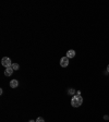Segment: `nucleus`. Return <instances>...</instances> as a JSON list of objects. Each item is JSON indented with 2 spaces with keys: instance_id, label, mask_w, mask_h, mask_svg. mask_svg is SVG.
<instances>
[{
  "instance_id": "nucleus-2",
  "label": "nucleus",
  "mask_w": 109,
  "mask_h": 122,
  "mask_svg": "<svg viewBox=\"0 0 109 122\" xmlns=\"http://www.w3.org/2000/svg\"><path fill=\"white\" fill-rule=\"evenodd\" d=\"M1 64H2L4 68H9V67L12 66V61L9 57H3L1 59Z\"/></svg>"
},
{
  "instance_id": "nucleus-6",
  "label": "nucleus",
  "mask_w": 109,
  "mask_h": 122,
  "mask_svg": "<svg viewBox=\"0 0 109 122\" xmlns=\"http://www.w3.org/2000/svg\"><path fill=\"white\" fill-rule=\"evenodd\" d=\"M67 57H68L69 59H71V58H74V57H75V51H74L73 49H70V50H68V52H67Z\"/></svg>"
},
{
  "instance_id": "nucleus-1",
  "label": "nucleus",
  "mask_w": 109,
  "mask_h": 122,
  "mask_svg": "<svg viewBox=\"0 0 109 122\" xmlns=\"http://www.w3.org/2000/svg\"><path fill=\"white\" fill-rule=\"evenodd\" d=\"M82 102H83V98L81 97V95H77V94H75V95L72 97V99H71V105H72V107H74V108L80 107V106L82 105Z\"/></svg>"
},
{
  "instance_id": "nucleus-5",
  "label": "nucleus",
  "mask_w": 109,
  "mask_h": 122,
  "mask_svg": "<svg viewBox=\"0 0 109 122\" xmlns=\"http://www.w3.org/2000/svg\"><path fill=\"white\" fill-rule=\"evenodd\" d=\"M19 86V81L18 80H11L10 81V87L11 88H16Z\"/></svg>"
},
{
  "instance_id": "nucleus-9",
  "label": "nucleus",
  "mask_w": 109,
  "mask_h": 122,
  "mask_svg": "<svg viewBox=\"0 0 109 122\" xmlns=\"http://www.w3.org/2000/svg\"><path fill=\"white\" fill-rule=\"evenodd\" d=\"M36 122H45V120L41 118V117H39V118H37V120H36Z\"/></svg>"
},
{
  "instance_id": "nucleus-7",
  "label": "nucleus",
  "mask_w": 109,
  "mask_h": 122,
  "mask_svg": "<svg viewBox=\"0 0 109 122\" xmlns=\"http://www.w3.org/2000/svg\"><path fill=\"white\" fill-rule=\"evenodd\" d=\"M12 69L13 70H15V71H18L19 69H20V66H19V63H12Z\"/></svg>"
},
{
  "instance_id": "nucleus-8",
  "label": "nucleus",
  "mask_w": 109,
  "mask_h": 122,
  "mask_svg": "<svg viewBox=\"0 0 109 122\" xmlns=\"http://www.w3.org/2000/svg\"><path fill=\"white\" fill-rule=\"evenodd\" d=\"M68 94L69 95H75V94H77V92H75V89L74 88H70V89H68Z\"/></svg>"
},
{
  "instance_id": "nucleus-11",
  "label": "nucleus",
  "mask_w": 109,
  "mask_h": 122,
  "mask_svg": "<svg viewBox=\"0 0 109 122\" xmlns=\"http://www.w3.org/2000/svg\"><path fill=\"white\" fill-rule=\"evenodd\" d=\"M28 122H36V120H30Z\"/></svg>"
},
{
  "instance_id": "nucleus-3",
  "label": "nucleus",
  "mask_w": 109,
  "mask_h": 122,
  "mask_svg": "<svg viewBox=\"0 0 109 122\" xmlns=\"http://www.w3.org/2000/svg\"><path fill=\"white\" fill-rule=\"evenodd\" d=\"M60 66H61L62 68H65V67L69 66V58L67 56L62 57L61 59H60Z\"/></svg>"
},
{
  "instance_id": "nucleus-10",
  "label": "nucleus",
  "mask_w": 109,
  "mask_h": 122,
  "mask_svg": "<svg viewBox=\"0 0 109 122\" xmlns=\"http://www.w3.org/2000/svg\"><path fill=\"white\" fill-rule=\"evenodd\" d=\"M104 119H106V120H108V119H109V117H108V116H105V117H104Z\"/></svg>"
},
{
  "instance_id": "nucleus-4",
  "label": "nucleus",
  "mask_w": 109,
  "mask_h": 122,
  "mask_svg": "<svg viewBox=\"0 0 109 122\" xmlns=\"http://www.w3.org/2000/svg\"><path fill=\"white\" fill-rule=\"evenodd\" d=\"M13 69H12V67H9V68H6V70H4V75L6 76H11L12 73H13Z\"/></svg>"
},
{
  "instance_id": "nucleus-12",
  "label": "nucleus",
  "mask_w": 109,
  "mask_h": 122,
  "mask_svg": "<svg viewBox=\"0 0 109 122\" xmlns=\"http://www.w3.org/2000/svg\"><path fill=\"white\" fill-rule=\"evenodd\" d=\"M107 72L109 73V64H108V67H107Z\"/></svg>"
}]
</instances>
